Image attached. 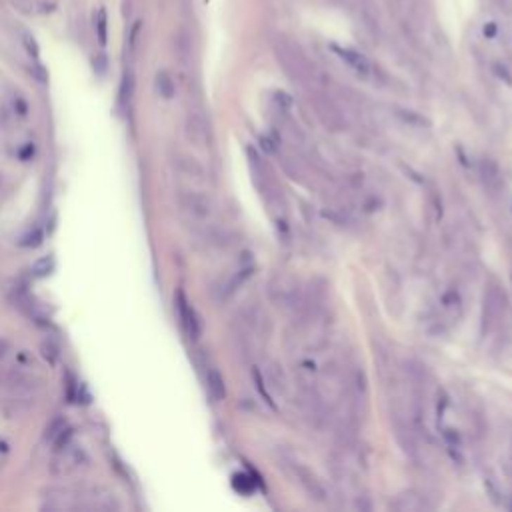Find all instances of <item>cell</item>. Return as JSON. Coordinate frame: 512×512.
I'll list each match as a JSON object with an SVG mask.
<instances>
[{
	"instance_id": "21",
	"label": "cell",
	"mask_w": 512,
	"mask_h": 512,
	"mask_svg": "<svg viewBox=\"0 0 512 512\" xmlns=\"http://www.w3.org/2000/svg\"><path fill=\"white\" fill-rule=\"evenodd\" d=\"M53 266H54L53 258H51V256H44V258H40V261L34 263V266H32V273L39 276V278H42V276L51 275Z\"/></svg>"
},
{
	"instance_id": "3",
	"label": "cell",
	"mask_w": 512,
	"mask_h": 512,
	"mask_svg": "<svg viewBox=\"0 0 512 512\" xmlns=\"http://www.w3.org/2000/svg\"><path fill=\"white\" fill-rule=\"evenodd\" d=\"M88 464H91V459H88V452L84 450V447L68 440L63 447L54 448L51 473L56 478H70L74 474L82 473L84 468H88Z\"/></svg>"
},
{
	"instance_id": "26",
	"label": "cell",
	"mask_w": 512,
	"mask_h": 512,
	"mask_svg": "<svg viewBox=\"0 0 512 512\" xmlns=\"http://www.w3.org/2000/svg\"><path fill=\"white\" fill-rule=\"evenodd\" d=\"M494 34H497V27H494V25H490V27L486 25V27H485V37H486V39H492Z\"/></svg>"
},
{
	"instance_id": "2",
	"label": "cell",
	"mask_w": 512,
	"mask_h": 512,
	"mask_svg": "<svg viewBox=\"0 0 512 512\" xmlns=\"http://www.w3.org/2000/svg\"><path fill=\"white\" fill-rule=\"evenodd\" d=\"M176 202L184 216L197 226H209L216 216V204L209 195L200 190L183 188L176 192Z\"/></svg>"
},
{
	"instance_id": "15",
	"label": "cell",
	"mask_w": 512,
	"mask_h": 512,
	"mask_svg": "<svg viewBox=\"0 0 512 512\" xmlns=\"http://www.w3.org/2000/svg\"><path fill=\"white\" fill-rule=\"evenodd\" d=\"M440 304H442V310L450 316H457L459 318L460 313H462V296H460V292L454 287H450V289L442 292Z\"/></svg>"
},
{
	"instance_id": "12",
	"label": "cell",
	"mask_w": 512,
	"mask_h": 512,
	"mask_svg": "<svg viewBox=\"0 0 512 512\" xmlns=\"http://www.w3.org/2000/svg\"><path fill=\"white\" fill-rule=\"evenodd\" d=\"M172 166L186 178H192V180H198V183L206 180V171L202 169V164L198 162L197 158L188 157V155H174L172 157Z\"/></svg>"
},
{
	"instance_id": "27",
	"label": "cell",
	"mask_w": 512,
	"mask_h": 512,
	"mask_svg": "<svg viewBox=\"0 0 512 512\" xmlns=\"http://www.w3.org/2000/svg\"><path fill=\"white\" fill-rule=\"evenodd\" d=\"M6 452H8V447L0 440V468H2V460H4V457H6Z\"/></svg>"
},
{
	"instance_id": "22",
	"label": "cell",
	"mask_w": 512,
	"mask_h": 512,
	"mask_svg": "<svg viewBox=\"0 0 512 512\" xmlns=\"http://www.w3.org/2000/svg\"><path fill=\"white\" fill-rule=\"evenodd\" d=\"M22 44H25L27 53L30 54L32 58H37V56H39V44H37V40H34L32 34L25 32V34H22Z\"/></svg>"
},
{
	"instance_id": "28",
	"label": "cell",
	"mask_w": 512,
	"mask_h": 512,
	"mask_svg": "<svg viewBox=\"0 0 512 512\" xmlns=\"http://www.w3.org/2000/svg\"><path fill=\"white\" fill-rule=\"evenodd\" d=\"M0 195H2V178H0Z\"/></svg>"
},
{
	"instance_id": "19",
	"label": "cell",
	"mask_w": 512,
	"mask_h": 512,
	"mask_svg": "<svg viewBox=\"0 0 512 512\" xmlns=\"http://www.w3.org/2000/svg\"><path fill=\"white\" fill-rule=\"evenodd\" d=\"M132 92H134V77H132V72L129 70V72H124L122 82H120V94H119L120 106H126L131 103Z\"/></svg>"
},
{
	"instance_id": "13",
	"label": "cell",
	"mask_w": 512,
	"mask_h": 512,
	"mask_svg": "<svg viewBox=\"0 0 512 512\" xmlns=\"http://www.w3.org/2000/svg\"><path fill=\"white\" fill-rule=\"evenodd\" d=\"M264 372H266V384L278 394H287L289 390V381H287V376H284V372H282V367L278 365V362H268L266 368H264Z\"/></svg>"
},
{
	"instance_id": "6",
	"label": "cell",
	"mask_w": 512,
	"mask_h": 512,
	"mask_svg": "<svg viewBox=\"0 0 512 512\" xmlns=\"http://www.w3.org/2000/svg\"><path fill=\"white\" fill-rule=\"evenodd\" d=\"M290 471L294 474L296 483L302 486V490L316 502H327L329 500V492L327 486L322 485V480L316 476L308 466H304L301 462H290Z\"/></svg>"
},
{
	"instance_id": "9",
	"label": "cell",
	"mask_w": 512,
	"mask_h": 512,
	"mask_svg": "<svg viewBox=\"0 0 512 512\" xmlns=\"http://www.w3.org/2000/svg\"><path fill=\"white\" fill-rule=\"evenodd\" d=\"M478 174H480V180L485 184V188L492 195H499L504 186V174L500 171L499 162L494 158L485 157L478 162Z\"/></svg>"
},
{
	"instance_id": "5",
	"label": "cell",
	"mask_w": 512,
	"mask_h": 512,
	"mask_svg": "<svg viewBox=\"0 0 512 512\" xmlns=\"http://www.w3.org/2000/svg\"><path fill=\"white\" fill-rule=\"evenodd\" d=\"M310 105L315 108L318 120H320L329 131L339 132L346 129V119H344L342 108L334 103V98H330L327 92L322 91L310 92Z\"/></svg>"
},
{
	"instance_id": "23",
	"label": "cell",
	"mask_w": 512,
	"mask_h": 512,
	"mask_svg": "<svg viewBox=\"0 0 512 512\" xmlns=\"http://www.w3.org/2000/svg\"><path fill=\"white\" fill-rule=\"evenodd\" d=\"M494 72H497V77H499L500 80H504L506 84H512V74H511V70L506 68L504 65H494Z\"/></svg>"
},
{
	"instance_id": "10",
	"label": "cell",
	"mask_w": 512,
	"mask_h": 512,
	"mask_svg": "<svg viewBox=\"0 0 512 512\" xmlns=\"http://www.w3.org/2000/svg\"><path fill=\"white\" fill-rule=\"evenodd\" d=\"M330 48H332V53L336 54L342 63L348 66V68H350L355 74H358V77H365V79L372 74V63L368 60L365 54L356 53V51H353V48H342V46H336V44H332Z\"/></svg>"
},
{
	"instance_id": "1",
	"label": "cell",
	"mask_w": 512,
	"mask_h": 512,
	"mask_svg": "<svg viewBox=\"0 0 512 512\" xmlns=\"http://www.w3.org/2000/svg\"><path fill=\"white\" fill-rule=\"evenodd\" d=\"M275 54L278 65L282 66V70L294 82H301V84H313L315 82V66L310 65V60L304 56L298 46H294L289 40L278 39L275 42Z\"/></svg>"
},
{
	"instance_id": "8",
	"label": "cell",
	"mask_w": 512,
	"mask_h": 512,
	"mask_svg": "<svg viewBox=\"0 0 512 512\" xmlns=\"http://www.w3.org/2000/svg\"><path fill=\"white\" fill-rule=\"evenodd\" d=\"M174 302H176V313H178L180 327H183V330L186 332V336H188L190 341H197L198 336H200V320H198L197 310L192 308V304L188 302V298H186V294H184L183 290L176 292Z\"/></svg>"
},
{
	"instance_id": "18",
	"label": "cell",
	"mask_w": 512,
	"mask_h": 512,
	"mask_svg": "<svg viewBox=\"0 0 512 512\" xmlns=\"http://www.w3.org/2000/svg\"><path fill=\"white\" fill-rule=\"evenodd\" d=\"M94 32H96V39L100 42V46H106V42H108V14H106V8H98L94 14Z\"/></svg>"
},
{
	"instance_id": "29",
	"label": "cell",
	"mask_w": 512,
	"mask_h": 512,
	"mask_svg": "<svg viewBox=\"0 0 512 512\" xmlns=\"http://www.w3.org/2000/svg\"><path fill=\"white\" fill-rule=\"evenodd\" d=\"M511 209H512V204H511Z\"/></svg>"
},
{
	"instance_id": "16",
	"label": "cell",
	"mask_w": 512,
	"mask_h": 512,
	"mask_svg": "<svg viewBox=\"0 0 512 512\" xmlns=\"http://www.w3.org/2000/svg\"><path fill=\"white\" fill-rule=\"evenodd\" d=\"M206 386H209V393H211V396L216 402H221V400L226 398V384H224L223 374L216 368H211L206 372Z\"/></svg>"
},
{
	"instance_id": "4",
	"label": "cell",
	"mask_w": 512,
	"mask_h": 512,
	"mask_svg": "<svg viewBox=\"0 0 512 512\" xmlns=\"http://www.w3.org/2000/svg\"><path fill=\"white\" fill-rule=\"evenodd\" d=\"M506 304H508V298L499 280H490L486 284L485 296H483V313H480V330L485 336L499 329L504 313H506Z\"/></svg>"
},
{
	"instance_id": "14",
	"label": "cell",
	"mask_w": 512,
	"mask_h": 512,
	"mask_svg": "<svg viewBox=\"0 0 512 512\" xmlns=\"http://www.w3.org/2000/svg\"><path fill=\"white\" fill-rule=\"evenodd\" d=\"M394 117L400 120L405 126L412 129V131H428L431 122L424 119L422 114L414 112V110H407V108H394Z\"/></svg>"
},
{
	"instance_id": "17",
	"label": "cell",
	"mask_w": 512,
	"mask_h": 512,
	"mask_svg": "<svg viewBox=\"0 0 512 512\" xmlns=\"http://www.w3.org/2000/svg\"><path fill=\"white\" fill-rule=\"evenodd\" d=\"M155 88H157L160 98H164V100L174 98V94H176V84H174V80H172L171 72L160 70L157 74V79H155Z\"/></svg>"
},
{
	"instance_id": "20",
	"label": "cell",
	"mask_w": 512,
	"mask_h": 512,
	"mask_svg": "<svg viewBox=\"0 0 512 512\" xmlns=\"http://www.w3.org/2000/svg\"><path fill=\"white\" fill-rule=\"evenodd\" d=\"M11 112H13L14 117H18V119H27L28 117V103L25 100V96H20V94H14L13 98H11Z\"/></svg>"
},
{
	"instance_id": "25",
	"label": "cell",
	"mask_w": 512,
	"mask_h": 512,
	"mask_svg": "<svg viewBox=\"0 0 512 512\" xmlns=\"http://www.w3.org/2000/svg\"><path fill=\"white\" fill-rule=\"evenodd\" d=\"M42 350H44L42 355H44V358H46V360H51V362H54V360H56L58 353L54 350L53 346H46V344H44V346H42Z\"/></svg>"
},
{
	"instance_id": "11",
	"label": "cell",
	"mask_w": 512,
	"mask_h": 512,
	"mask_svg": "<svg viewBox=\"0 0 512 512\" xmlns=\"http://www.w3.org/2000/svg\"><path fill=\"white\" fill-rule=\"evenodd\" d=\"M390 508L396 512H424L431 508V504L426 502V499L414 492V490H408V492H400L390 500Z\"/></svg>"
},
{
	"instance_id": "24",
	"label": "cell",
	"mask_w": 512,
	"mask_h": 512,
	"mask_svg": "<svg viewBox=\"0 0 512 512\" xmlns=\"http://www.w3.org/2000/svg\"><path fill=\"white\" fill-rule=\"evenodd\" d=\"M8 353H11V342L6 341L4 336H0V362L8 356Z\"/></svg>"
},
{
	"instance_id": "7",
	"label": "cell",
	"mask_w": 512,
	"mask_h": 512,
	"mask_svg": "<svg viewBox=\"0 0 512 512\" xmlns=\"http://www.w3.org/2000/svg\"><path fill=\"white\" fill-rule=\"evenodd\" d=\"M184 132L188 143L195 146H206L211 143V126L206 122V117L202 114V110L198 108H190L186 114V122H184Z\"/></svg>"
}]
</instances>
